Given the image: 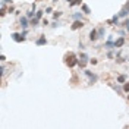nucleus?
<instances>
[{"instance_id": "nucleus-1", "label": "nucleus", "mask_w": 129, "mask_h": 129, "mask_svg": "<svg viewBox=\"0 0 129 129\" xmlns=\"http://www.w3.org/2000/svg\"><path fill=\"white\" fill-rule=\"evenodd\" d=\"M78 62H79V60H76V57H75L73 53H69V54L66 56V65L69 66V67H73L75 65H78Z\"/></svg>"}, {"instance_id": "nucleus-2", "label": "nucleus", "mask_w": 129, "mask_h": 129, "mask_svg": "<svg viewBox=\"0 0 129 129\" xmlns=\"http://www.w3.org/2000/svg\"><path fill=\"white\" fill-rule=\"evenodd\" d=\"M10 37H12V40H13V41H16V43H22V41H25V35H24V34L13 32Z\"/></svg>"}, {"instance_id": "nucleus-3", "label": "nucleus", "mask_w": 129, "mask_h": 129, "mask_svg": "<svg viewBox=\"0 0 129 129\" xmlns=\"http://www.w3.org/2000/svg\"><path fill=\"white\" fill-rule=\"evenodd\" d=\"M85 75L90 78V84H94V82H97V75H94L92 72H90V71H85Z\"/></svg>"}, {"instance_id": "nucleus-4", "label": "nucleus", "mask_w": 129, "mask_h": 129, "mask_svg": "<svg viewBox=\"0 0 129 129\" xmlns=\"http://www.w3.org/2000/svg\"><path fill=\"white\" fill-rule=\"evenodd\" d=\"M104 48H107V50H111V48H116V47H115V43H113V38H111V37H109L107 43H106V44H104Z\"/></svg>"}, {"instance_id": "nucleus-5", "label": "nucleus", "mask_w": 129, "mask_h": 129, "mask_svg": "<svg viewBox=\"0 0 129 129\" xmlns=\"http://www.w3.org/2000/svg\"><path fill=\"white\" fill-rule=\"evenodd\" d=\"M82 27H84V22H82L81 19H78V21H75V22H73V25H72L71 28L75 31V29H79V28H82Z\"/></svg>"}, {"instance_id": "nucleus-6", "label": "nucleus", "mask_w": 129, "mask_h": 129, "mask_svg": "<svg viewBox=\"0 0 129 129\" xmlns=\"http://www.w3.org/2000/svg\"><path fill=\"white\" fill-rule=\"evenodd\" d=\"M35 44H37V46H46V44H47V38H46L44 35H40V38L35 41Z\"/></svg>"}, {"instance_id": "nucleus-7", "label": "nucleus", "mask_w": 129, "mask_h": 129, "mask_svg": "<svg viewBox=\"0 0 129 129\" xmlns=\"http://www.w3.org/2000/svg\"><path fill=\"white\" fill-rule=\"evenodd\" d=\"M98 38V31L97 29H91V32H90V40L91 41H96Z\"/></svg>"}, {"instance_id": "nucleus-8", "label": "nucleus", "mask_w": 129, "mask_h": 129, "mask_svg": "<svg viewBox=\"0 0 129 129\" xmlns=\"http://www.w3.org/2000/svg\"><path fill=\"white\" fill-rule=\"evenodd\" d=\"M123 44H125V38H123V37H120V38H117V40L115 41V47H116V48H120Z\"/></svg>"}, {"instance_id": "nucleus-9", "label": "nucleus", "mask_w": 129, "mask_h": 129, "mask_svg": "<svg viewBox=\"0 0 129 129\" xmlns=\"http://www.w3.org/2000/svg\"><path fill=\"white\" fill-rule=\"evenodd\" d=\"M19 24H21V27H22L24 29H27V28H28V18L22 16V18H21V21H19Z\"/></svg>"}, {"instance_id": "nucleus-10", "label": "nucleus", "mask_w": 129, "mask_h": 129, "mask_svg": "<svg viewBox=\"0 0 129 129\" xmlns=\"http://www.w3.org/2000/svg\"><path fill=\"white\" fill-rule=\"evenodd\" d=\"M128 13H129V9H126V7H125V9H122V10L119 12V18H126Z\"/></svg>"}, {"instance_id": "nucleus-11", "label": "nucleus", "mask_w": 129, "mask_h": 129, "mask_svg": "<svg viewBox=\"0 0 129 129\" xmlns=\"http://www.w3.org/2000/svg\"><path fill=\"white\" fill-rule=\"evenodd\" d=\"M117 82H119V84H125V82H126V76H125V75H119V76H117Z\"/></svg>"}, {"instance_id": "nucleus-12", "label": "nucleus", "mask_w": 129, "mask_h": 129, "mask_svg": "<svg viewBox=\"0 0 129 129\" xmlns=\"http://www.w3.org/2000/svg\"><path fill=\"white\" fill-rule=\"evenodd\" d=\"M81 18H82V13H81V12H76V13L72 15V19H75V21H78V19H81Z\"/></svg>"}, {"instance_id": "nucleus-13", "label": "nucleus", "mask_w": 129, "mask_h": 129, "mask_svg": "<svg viewBox=\"0 0 129 129\" xmlns=\"http://www.w3.org/2000/svg\"><path fill=\"white\" fill-rule=\"evenodd\" d=\"M82 12H84L85 15H90V13H91V10H90V7H88L87 5H82Z\"/></svg>"}, {"instance_id": "nucleus-14", "label": "nucleus", "mask_w": 129, "mask_h": 129, "mask_svg": "<svg viewBox=\"0 0 129 129\" xmlns=\"http://www.w3.org/2000/svg\"><path fill=\"white\" fill-rule=\"evenodd\" d=\"M117 22H119V15H117V16H113V19L109 21V24H115V25H117Z\"/></svg>"}, {"instance_id": "nucleus-15", "label": "nucleus", "mask_w": 129, "mask_h": 129, "mask_svg": "<svg viewBox=\"0 0 129 129\" xmlns=\"http://www.w3.org/2000/svg\"><path fill=\"white\" fill-rule=\"evenodd\" d=\"M78 65H79L81 67H85V65H87V60H84V59H79V62H78Z\"/></svg>"}, {"instance_id": "nucleus-16", "label": "nucleus", "mask_w": 129, "mask_h": 129, "mask_svg": "<svg viewBox=\"0 0 129 129\" xmlns=\"http://www.w3.org/2000/svg\"><path fill=\"white\" fill-rule=\"evenodd\" d=\"M103 35H104V28L101 27V28H98V38H100V37H103Z\"/></svg>"}, {"instance_id": "nucleus-17", "label": "nucleus", "mask_w": 129, "mask_h": 129, "mask_svg": "<svg viewBox=\"0 0 129 129\" xmlns=\"http://www.w3.org/2000/svg\"><path fill=\"white\" fill-rule=\"evenodd\" d=\"M31 25L37 27V25H38V18H34V19H31Z\"/></svg>"}, {"instance_id": "nucleus-18", "label": "nucleus", "mask_w": 129, "mask_h": 129, "mask_svg": "<svg viewBox=\"0 0 129 129\" xmlns=\"http://www.w3.org/2000/svg\"><path fill=\"white\" fill-rule=\"evenodd\" d=\"M81 2L82 0H73L72 3H69V6H75V5H81Z\"/></svg>"}, {"instance_id": "nucleus-19", "label": "nucleus", "mask_w": 129, "mask_h": 129, "mask_svg": "<svg viewBox=\"0 0 129 129\" xmlns=\"http://www.w3.org/2000/svg\"><path fill=\"white\" fill-rule=\"evenodd\" d=\"M35 18H38V19H41V18H43V12H41V10L35 12Z\"/></svg>"}, {"instance_id": "nucleus-20", "label": "nucleus", "mask_w": 129, "mask_h": 129, "mask_svg": "<svg viewBox=\"0 0 129 129\" xmlns=\"http://www.w3.org/2000/svg\"><path fill=\"white\" fill-rule=\"evenodd\" d=\"M60 15H62V12H54V13H53V18L57 19V18H60Z\"/></svg>"}, {"instance_id": "nucleus-21", "label": "nucleus", "mask_w": 129, "mask_h": 129, "mask_svg": "<svg viewBox=\"0 0 129 129\" xmlns=\"http://www.w3.org/2000/svg\"><path fill=\"white\" fill-rule=\"evenodd\" d=\"M79 59H84V60H88V56L85 54V53H81L79 54Z\"/></svg>"}, {"instance_id": "nucleus-22", "label": "nucleus", "mask_w": 129, "mask_h": 129, "mask_svg": "<svg viewBox=\"0 0 129 129\" xmlns=\"http://www.w3.org/2000/svg\"><path fill=\"white\" fill-rule=\"evenodd\" d=\"M123 90H125L126 92L129 91V82H125V84H123Z\"/></svg>"}, {"instance_id": "nucleus-23", "label": "nucleus", "mask_w": 129, "mask_h": 129, "mask_svg": "<svg viewBox=\"0 0 129 129\" xmlns=\"http://www.w3.org/2000/svg\"><path fill=\"white\" fill-rule=\"evenodd\" d=\"M123 25H125V28H126V31H128V32H129V19H126V21H125V24H123Z\"/></svg>"}, {"instance_id": "nucleus-24", "label": "nucleus", "mask_w": 129, "mask_h": 129, "mask_svg": "<svg viewBox=\"0 0 129 129\" xmlns=\"http://www.w3.org/2000/svg\"><path fill=\"white\" fill-rule=\"evenodd\" d=\"M32 15H34V10H32V12H28V13H27V18H32Z\"/></svg>"}, {"instance_id": "nucleus-25", "label": "nucleus", "mask_w": 129, "mask_h": 129, "mask_svg": "<svg viewBox=\"0 0 129 129\" xmlns=\"http://www.w3.org/2000/svg\"><path fill=\"white\" fill-rule=\"evenodd\" d=\"M51 27H54V28H56V27H60V22H53V25H51Z\"/></svg>"}, {"instance_id": "nucleus-26", "label": "nucleus", "mask_w": 129, "mask_h": 129, "mask_svg": "<svg viewBox=\"0 0 129 129\" xmlns=\"http://www.w3.org/2000/svg\"><path fill=\"white\" fill-rule=\"evenodd\" d=\"M90 62H91L92 65H97V59H91V60H90Z\"/></svg>"}, {"instance_id": "nucleus-27", "label": "nucleus", "mask_w": 129, "mask_h": 129, "mask_svg": "<svg viewBox=\"0 0 129 129\" xmlns=\"http://www.w3.org/2000/svg\"><path fill=\"white\" fill-rule=\"evenodd\" d=\"M43 25H48V21L47 19H43Z\"/></svg>"}, {"instance_id": "nucleus-28", "label": "nucleus", "mask_w": 129, "mask_h": 129, "mask_svg": "<svg viewBox=\"0 0 129 129\" xmlns=\"http://www.w3.org/2000/svg\"><path fill=\"white\" fill-rule=\"evenodd\" d=\"M2 3H5V5H6V3H12V0H3Z\"/></svg>"}, {"instance_id": "nucleus-29", "label": "nucleus", "mask_w": 129, "mask_h": 129, "mask_svg": "<svg viewBox=\"0 0 129 129\" xmlns=\"http://www.w3.org/2000/svg\"><path fill=\"white\" fill-rule=\"evenodd\" d=\"M115 90H116V91H117V92H119V94H120V92H122V91H120V88H119V87H117V85H116V87H115Z\"/></svg>"}, {"instance_id": "nucleus-30", "label": "nucleus", "mask_w": 129, "mask_h": 129, "mask_svg": "<svg viewBox=\"0 0 129 129\" xmlns=\"http://www.w3.org/2000/svg\"><path fill=\"white\" fill-rule=\"evenodd\" d=\"M126 9H129V2H128V3H126Z\"/></svg>"}, {"instance_id": "nucleus-31", "label": "nucleus", "mask_w": 129, "mask_h": 129, "mask_svg": "<svg viewBox=\"0 0 129 129\" xmlns=\"http://www.w3.org/2000/svg\"><path fill=\"white\" fill-rule=\"evenodd\" d=\"M66 2H71V3H72V2H73V0H66Z\"/></svg>"}, {"instance_id": "nucleus-32", "label": "nucleus", "mask_w": 129, "mask_h": 129, "mask_svg": "<svg viewBox=\"0 0 129 129\" xmlns=\"http://www.w3.org/2000/svg\"><path fill=\"white\" fill-rule=\"evenodd\" d=\"M53 2H57V0H53Z\"/></svg>"}, {"instance_id": "nucleus-33", "label": "nucleus", "mask_w": 129, "mask_h": 129, "mask_svg": "<svg viewBox=\"0 0 129 129\" xmlns=\"http://www.w3.org/2000/svg\"><path fill=\"white\" fill-rule=\"evenodd\" d=\"M35 2H40V0H35Z\"/></svg>"}, {"instance_id": "nucleus-34", "label": "nucleus", "mask_w": 129, "mask_h": 129, "mask_svg": "<svg viewBox=\"0 0 129 129\" xmlns=\"http://www.w3.org/2000/svg\"><path fill=\"white\" fill-rule=\"evenodd\" d=\"M128 100H129V97H128Z\"/></svg>"}]
</instances>
